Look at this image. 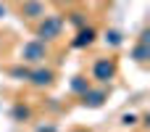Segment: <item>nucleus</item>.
I'll use <instances>...</instances> for the list:
<instances>
[{
    "mask_svg": "<svg viewBox=\"0 0 150 132\" xmlns=\"http://www.w3.org/2000/svg\"><path fill=\"white\" fill-rule=\"evenodd\" d=\"M113 74H116V66H113V61H105V58L98 61L95 69H92V77H95L98 82H111Z\"/></svg>",
    "mask_w": 150,
    "mask_h": 132,
    "instance_id": "nucleus-1",
    "label": "nucleus"
},
{
    "mask_svg": "<svg viewBox=\"0 0 150 132\" xmlns=\"http://www.w3.org/2000/svg\"><path fill=\"white\" fill-rule=\"evenodd\" d=\"M32 82L40 85V87H42V85H50V82H53V74H50V71H34V74H32Z\"/></svg>",
    "mask_w": 150,
    "mask_h": 132,
    "instance_id": "nucleus-2",
    "label": "nucleus"
},
{
    "mask_svg": "<svg viewBox=\"0 0 150 132\" xmlns=\"http://www.w3.org/2000/svg\"><path fill=\"white\" fill-rule=\"evenodd\" d=\"M103 98H105V93H103V90H100V93H90V90L84 93V103H87V106H100V103H103Z\"/></svg>",
    "mask_w": 150,
    "mask_h": 132,
    "instance_id": "nucleus-3",
    "label": "nucleus"
},
{
    "mask_svg": "<svg viewBox=\"0 0 150 132\" xmlns=\"http://www.w3.org/2000/svg\"><path fill=\"white\" fill-rule=\"evenodd\" d=\"M58 26H61V21H50L47 26L42 24V37H45V34H50V37H53V34H58ZM50 37H47V40H50Z\"/></svg>",
    "mask_w": 150,
    "mask_h": 132,
    "instance_id": "nucleus-4",
    "label": "nucleus"
},
{
    "mask_svg": "<svg viewBox=\"0 0 150 132\" xmlns=\"http://www.w3.org/2000/svg\"><path fill=\"white\" fill-rule=\"evenodd\" d=\"M21 11H26V13H34V16H37V13H42V8H40L37 3H26V5H24Z\"/></svg>",
    "mask_w": 150,
    "mask_h": 132,
    "instance_id": "nucleus-5",
    "label": "nucleus"
},
{
    "mask_svg": "<svg viewBox=\"0 0 150 132\" xmlns=\"http://www.w3.org/2000/svg\"><path fill=\"white\" fill-rule=\"evenodd\" d=\"M79 37H82V40H76V45H84V42H92V29H87V32H82Z\"/></svg>",
    "mask_w": 150,
    "mask_h": 132,
    "instance_id": "nucleus-6",
    "label": "nucleus"
},
{
    "mask_svg": "<svg viewBox=\"0 0 150 132\" xmlns=\"http://www.w3.org/2000/svg\"><path fill=\"white\" fill-rule=\"evenodd\" d=\"M16 116H18V119H26V116H29V111H26V108H21V106H18V108H16Z\"/></svg>",
    "mask_w": 150,
    "mask_h": 132,
    "instance_id": "nucleus-7",
    "label": "nucleus"
},
{
    "mask_svg": "<svg viewBox=\"0 0 150 132\" xmlns=\"http://www.w3.org/2000/svg\"><path fill=\"white\" fill-rule=\"evenodd\" d=\"M121 124H127V127H132V124H134V116H132V114H127V116H124V122H121Z\"/></svg>",
    "mask_w": 150,
    "mask_h": 132,
    "instance_id": "nucleus-8",
    "label": "nucleus"
},
{
    "mask_svg": "<svg viewBox=\"0 0 150 132\" xmlns=\"http://www.w3.org/2000/svg\"><path fill=\"white\" fill-rule=\"evenodd\" d=\"M37 132H55V127H40Z\"/></svg>",
    "mask_w": 150,
    "mask_h": 132,
    "instance_id": "nucleus-9",
    "label": "nucleus"
},
{
    "mask_svg": "<svg viewBox=\"0 0 150 132\" xmlns=\"http://www.w3.org/2000/svg\"><path fill=\"white\" fill-rule=\"evenodd\" d=\"M74 132H87V130H74Z\"/></svg>",
    "mask_w": 150,
    "mask_h": 132,
    "instance_id": "nucleus-10",
    "label": "nucleus"
}]
</instances>
